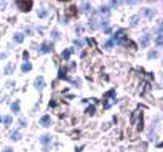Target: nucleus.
<instances>
[{"mask_svg":"<svg viewBox=\"0 0 163 152\" xmlns=\"http://www.w3.org/2000/svg\"><path fill=\"white\" fill-rule=\"evenodd\" d=\"M19 125H21V127H26V120L24 119H19Z\"/></svg>","mask_w":163,"mask_h":152,"instance_id":"26","label":"nucleus"},{"mask_svg":"<svg viewBox=\"0 0 163 152\" xmlns=\"http://www.w3.org/2000/svg\"><path fill=\"white\" fill-rule=\"evenodd\" d=\"M138 21H139L138 16H133V18H131V26H136V24H138Z\"/></svg>","mask_w":163,"mask_h":152,"instance_id":"20","label":"nucleus"},{"mask_svg":"<svg viewBox=\"0 0 163 152\" xmlns=\"http://www.w3.org/2000/svg\"><path fill=\"white\" fill-rule=\"evenodd\" d=\"M13 70H15V64L8 63V64H6V67H5V74H6V75H10V74H13Z\"/></svg>","mask_w":163,"mask_h":152,"instance_id":"6","label":"nucleus"},{"mask_svg":"<svg viewBox=\"0 0 163 152\" xmlns=\"http://www.w3.org/2000/svg\"><path fill=\"white\" fill-rule=\"evenodd\" d=\"M86 114H88V115H93V114H94V106H90V107H88V109H86Z\"/></svg>","mask_w":163,"mask_h":152,"instance_id":"17","label":"nucleus"},{"mask_svg":"<svg viewBox=\"0 0 163 152\" xmlns=\"http://www.w3.org/2000/svg\"><path fill=\"white\" fill-rule=\"evenodd\" d=\"M72 51H74V48H67L66 51H63V58L64 59H69V56L72 55Z\"/></svg>","mask_w":163,"mask_h":152,"instance_id":"10","label":"nucleus"},{"mask_svg":"<svg viewBox=\"0 0 163 152\" xmlns=\"http://www.w3.org/2000/svg\"><path fill=\"white\" fill-rule=\"evenodd\" d=\"M154 13H155V11H154L152 8H145V10H144V15L147 16V18H152V16H154Z\"/></svg>","mask_w":163,"mask_h":152,"instance_id":"15","label":"nucleus"},{"mask_svg":"<svg viewBox=\"0 0 163 152\" xmlns=\"http://www.w3.org/2000/svg\"><path fill=\"white\" fill-rule=\"evenodd\" d=\"M50 141H51V136H48V134H43V136L40 138V143H42L43 146H46V144H48Z\"/></svg>","mask_w":163,"mask_h":152,"instance_id":"8","label":"nucleus"},{"mask_svg":"<svg viewBox=\"0 0 163 152\" xmlns=\"http://www.w3.org/2000/svg\"><path fill=\"white\" fill-rule=\"evenodd\" d=\"M11 110H13L15 114L19 112V101H15V103L11 104Z\"/></svg>","mask_w":163,"mask_h":152,"instance_id":"11","label":"nucleus"},{"mask_svg":"<svg viewBox=\"0 0 163 152\" xmlns=\"http://www.w3.org/2000/svg\"><path fill=\"white\" fill-rule=\"evenodd\" d=\"M10 139L11 141H19L21 139V133H19V131H13V133L10 134Z\"/></svg>","mask_w":163,"mask_h":152,"instance_id":"7","label":"nucleus"},{"mask_svg":"<svg viewBox=\"0 0 163 152\" xmlns=\"http://www.w3.org/2000/svg\"><path fill=\"white\" fill-rule=\"evenodd\" d=\"M112 45H114V42H112V40H110V42H107V43H106V48H110Z\"/></svg>","mask_w":163,"mask_h":152,"instance_id":"27","label":"nucleus"},{"mask_svg":"<svg viewBox=\"0 0 163 152\" xmlns=\"http://www.w3.org/2000/svg\"><path fill=\"white\" fill-rule=\"evenodd\" d=\"M34 85H35L37 90H42L43 87H45V80H43V77H37V79L34 80Z\"/></svg>","mask_w":163,"mask_h":152,"instance_id":"2","label":"nucleus"},{"mask_svg":"<svg viewBox=\"0 0 163 152\" xmlns=\"http://www.w3.org/2000/svg\"><path fill=\"white\" fill-rule=\"evenodd\" d=\"M30 69H32V66H30V63H24V64H22V66H21V70H22V72H29Z\"/></svg>","mask_w":163,"mask_h":152,"instance_id":"12","label":"nucleus"},{"mask_svg":"<svg viewBox=\"0 0 163 152\" xmlns=\"http://www.w3.org/2000/svg\"><path fill=\"white\" fill-rule=\"evenodd\" d=\"M40 125H42V127H50V125H51V117L43 115L42 119H40Z\"/></svg>","mask_w":163,"mask_h":152,"instance_id":"3","label":"nucleus"},{"mask_svg":"<svg viewBox=\"0 0 163 152\" xmlns=\"http://www.w3.org/2000/svg\"><path fill=\"white\" fill-rule=\"evenodd\" d=\"M32 5H34L32 0H18V2H16V6H18L21 11H29V10L32 8Z\"/></svg>","mask_w":163,"mask_h":152,"instance_id":"1","label":"nucleus"},{"mask_svg":"<svg viewBox=\"0 0 163 152\" xmlns=\"http://www.w3.org/2000/svg\"><path fill=\"white\" fill-rule=\"evenodd\" d=\"M157 35H162V23L157 24Z\"/></svg>","mask_w":163,"mask_h":152,"instance_id":"22","label":"nucleus"},{"mask_svg":"<svg viewBox=\"0 0 163 152\" xmlns=\"http://www.w3.org/2000/svg\"><path fill=\"white\" fill-rule=\"evenodd\" d=\"M37 15H39V18H46V16H48V11H46V8H40Z\"/></svg>","mask_w":163,"mask_h":152,"instance_id":"9","label":"nucleus"},{"mask_svg":"<svg viewBox=\"0 0 163 152\" xmlns=\"http://www.w3.org/2000/svg\"><path fill=\"white\" fill-rule=\"evenodd\" d=\"M59 79H67L66 70H64V69H61V70H59Z\"/></svg>","mask_w":163,"mask_h":152,"instance_id":"19","label":"nucleus"},{"mask_svg":"<svg viewBox=\"0 0 163 152\" xmlns=\"http://www.w3.org/2000/svg\"><path fill=\"white\" fill-rule=\"evenodd\" d=\"M50 51H51V43H48V42L42 43V46H40V53H50Z\"/></svg>","mask_w":163,"mask_h":152,"instance_id":"4","label":"nucleus"},{"mask_svg":"<svg viewBox=\"0 0 163 152\" xmlns=\"http://www.w3.org/2000/svg\"><path fill=\"white\" fill-rule=\"evenodd\" d=\"M149 42H150V35H149V34L142 35V39H141V48H145V46L149 45Z\"/></svg>","mask_w":163,"mask_h":152,"instance_id":"5","label":"nucleus"},{"mask_svg":"<svg viewBox=\"0 0 163 152\" xmlns=\"http://www.w3.org/2000/svg\"><path fill=\"white\" fill-rule=\"evenodd\" d=\"M3 152H13V149H11V147H5V149H3Z\"/></svg>","mask_w":163,"mask_h":152,"instance_id":"29","label":"nucleus"},{"mask_svg":"<svg viewBox=\"0 0 163 152\" xmlns=\"http://www.w3.org/2000/svg\"><path fill=\"white\" fill-rule=\"evenodd\" d=\"M3 122H5V123H11V117H5Z\"/></svg>","mask_w":163,"mask_h":152,"instance_id":"25","label":"nucleus"},{"mask_svg":"<svg viewBox=\"0 0 163 152\" xmlns=\"http://www.w3.org/2000/svg\"><path fill=\"white\" fill-rule=\"evenodd\" d=\"M22 58H24V61H27V59H29V53L24 51V53H22Z\"/></svg>","mask_w":163,"mask_h":152,"instance_id":"23","label":"nucleus"},{"mask_svg":"<svg viewBox=\"0 0 163 152\" xmlns=\"http://www.w3.org/2000/svg\"><path fill=\"white\" fill-rule=\"evenodd\" d=\"M155 56H157V51H150V53H149V58H155Z\"/></svg>","mask_w":163,"mask_h":152,"instance_id":"24","label":"nucleus"},{"mask_svg":"<svg viewBox=\"0 0 163 152\" xmlns=\"http://www.w3.org/2000/svg\"><path fill=\"white\" fill-rule=\"evenodd\" d=\"M26 34H32V27H26Z\"/></svg>","mask_w":163,"mask_h":152,"instance_id":"28","label":"nucleus"},{"mask_svg":"<svg viewBox=\"0 0 163 152\" xmlns=\"http://www.w3.org/2000/svg\"><path fill=\"white\" fill-rule=\"evenodd\" d=\"M82 8H83V11H91V5L88 2H82Z\"/></svg>","mask_w":163,"mask_h":152,"instance_id":"13","label":"nucleus"},{"mask_svg":"<svg viewBox=\"0 0 163 152\" xmlns=\"http://www.w3.org/2000/svg\"><path fill=\"white\" fill-rule=\"evenodd\" d=\"M155 43H157V46H162V35L155 37Z\"/></svg>","mask_w":163,"mask_h":152,"instance_id":"18","label":"nucleus"},{"mask_svg":"<svg viewBox=\"0 0 163 152\" xmlns=\"http://www.w3.org/2000/svg\"><path fill=\"white\" fill-rule=\"evenodd\" d=\"M74 43H75V46H79V48H82V46L85 45V42H83V40H80V39L79 40L75 39V42H74Z\"/></svg>","mask_w":163,"mask_h":152,"instance_id":"16","label":"nucleus"},{"mask_svg":"<svg viewBox=\"0 0 163 152\" xmlns=\"http://www.w3.org/2000/svg\"><path fill=\"white\" fill-rule=\"evenodd\" d=\"M22 40H24V35H22V34H15V42L16 43H21Z\"/></svg>","mask_w":163,"mask_h":152,"instance_id":"14","label":"nucleus"},{"mask_svg":"<svg viewBox=\"0 0 163 152\" xmlns=\"http://www.w3.org/2000/svg\"><path fill=\"white\" fill-rule=\"evenodd\" d=\"M75 10H77L75 6H70V8H69V15H72V16H74V15H77V11H75Z\"/></svg>","mask_w":163,"mask_h":152,"instance_id":"21","label":"nucleus"}]
</instances>
